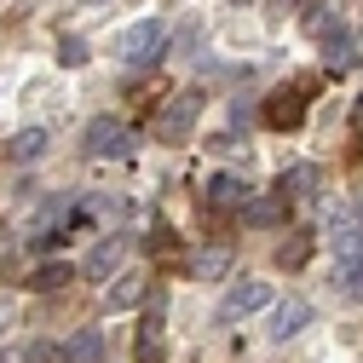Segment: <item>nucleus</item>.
Returning <instances> with one entry per match:
<instances>
[{"mask_svg": "<svg viewBox=\"0 0 363 363\" xmlns=\"http://www.w3.org/2000/svg\"><path fill=\"white\" fill-rule=\"evenodd\" d=\"M162 52H167V23L162 18H139L133 29H121V40H116V58L127 69H150Z\"/></svg>", "mask_w": 363, "mask_h": 363, "instance_id": "1", "label": "nucleus"}, {"mask_svg": "<svg viewBox=\"0 0 363 363\" xmlns=\"http://www.w3.org/2000/svg\"><path fill=\"white\" fill-rule=\"evenodd\" d=\"M81 150L93 162H127L133 150H139V133H133L127 121H116V116H99L93 127L81 133Z\"/></svg>", "mask_w": 363, "mask_h": 363, "instance_id": "2", "label": "nucleus"}, {"mask_svg": "<svg viewBox=\"0 0 363 363\" xmlns=\"http://www.w3.org/2000/svg\"><path fill=\"white\" fill-rule=\"evenodd\" d=\"M306 104H311V81H289V86H277V93L265 99V127L271 133H294L300 121H306Z\"/></svg>", "mask_w": 363, "mask_h": 363, "instance_id": "3", "label": "nucleus"}, {"mask_svg": "<svg viewBox=\"0 0 363 363\" xmlns=\"http://www.w3.org/2000/svg\"><path fill=\"white\" fill-rule=\"evenodd\" d=\"M196 116H202V93H179V99H167V110L156 116V139L179 145V139L196 127Z\"/></svg>", "mask_w": 363, "mask_h": 363, "instance_id": "4", "label": "nucleus"}, {"mask_svg": "<svg viewBox=\"0 0 363 363\" xmlns=\"http://www.w3.org/2000/svg\"><path fill=\"white\" fill-rule=\"evenodd\" d=\"M167 317H162V300H150V317L139 323V340H133V363H162L167 357Z\"/></svg>", "mask_w": 363, "mask_h": 363, "instance_id": "5", "label": "nucleus"}, {"mask_svg": "<svg viewBox=\"0 0 363 363\" xmlns=\"http://www.w3.org/2000/svg\"><path fill=\"white\" fill-rule=\"evenodd\" d=\"M248 179H237V173H213L208 179V213H242L248 208Z\"/></svg>", "mask_w": 363, "mask_h": 363, "instance_id": "6", "label": "nucleus"}, {"mask_svg": "<svg viewBox=\"0 0 363 363\" xmlns=\"http://www.w3.org/2000/svg\"><path fill=\"white\" fill-rule=\"evenodd\" d=\"M104 352H110V335L104 329H81V335H69L58 346V363H99Z\"/></svg>", "mask_w": 363, "mask_h": 363, "instance_id": "7", "label": "nucleus"}, {"mask_svg": "<svg viewBox=\"0 0 363 363\" xmlns=\"http://www.w3.org/2000/svg\"><path fill=\"white\" fill-rule=\"evenodd\" d=\"M75 219V202L69 196H58V202H47V213L35 219V231H29V242L35 248H52V237H64V225Z\"/></svg>", "mask_w": 363, "mask_h": 363, "instance_id": "8", "label": "nucleus"}, {"mask_svg": "<svg viewBox=\"0 0 363 363\" xmlns=\"http://www.w3.org/2000/svg\"><path fill=\"white\" fill-rule=\"evenodd\" d=\"M265 300H271V289H265V283H242V289H231V294L219 300V323H237V317L259 311Z\"/></svg>", "mask_w": 363, "mask_h": 363, "instance_id": "9", "label": "nucleus"}, {"mask_svg": "<svg viewBox=\"0 0 363 363\" xmlns=\"http://www.w3.org/2000/svg\"><path fill=\"white\" fill-rule=\"evenodd\" d=\"M121 254H127V237H104L93 254H86V277L93 283H104V277H116V265H121Z\"/></svg>", "mask_w": 363, "mask_h": 363, "instance_id": "10", "label": "nucleus"}, {"mask_svg": "<svg viewBox=\"0 0 363 363\" xmlns=\"http://www.w3.org/2000/svg\"><path fill=\"white\" fill-rule=\"evenodd\" d=\"M306 323H311V306H306V300H283L277 317H271V340H294Z\"/></svg>", "mask_w": 363, "mask_h": 363, "instance_id": "11", "label": "nucleus"}, {"mask_svg": "<svg viewBox=\"0 0 363 363\" xmlns=\"http://www.w3.org/2000/svg\"><path fill=\"white\" fill-rule=\"evenodd\" d=\"M150 294V283L139 277V271H127V277H110V294H104V306L110 311H127V306H139Z\"/></svg>", "mask_w": 363, "mask_h": 363, "instance_id": "12", "label": "nucleus"}, {"mask_svg": "<svg viewBox=\"0 0 363 363\" xmlns=\"http://www.w3.org/2000/svg\"><path fill=\"white\" fill-rule=\"evenodd\" d=\"M283 213H289V202L271 191V196H259V202L242 208V225H254V231H271V225H283Z\"/></svg>", "mask_w": 363, "mask_h": 363, "instance_id": "13", "label": "nucleus"}, {"mask_svg": "<svg viewBox=\"0 0 363 363\" xmlns=\"http://www.w3.org/2000/svg\"><path fill=\"white\" fill-rule=\"evenodd\" d=\"M311 191H317V167H311V162H300V167H289V173L277 179V196H283V202H306Z\"/></svg>", "mask_w": 363, "mask_h": 363, "instance_id": "14", "label": "nucleus"}, {"mask_svg": "<svg viewBox=\"0 0 363 363\" xmlns=\"http://www.w3.org/2000/svg\"><path fill=\"white\" fill-rule=\"evenodd\" d=\"M185 265L196 271V277H225V265H231V242H208V248H196Z\"/></svg>", "mask_w": 363, "mask_h": 363, "instance_id": "15", "label": "nucleus"}, {"mask_svg": "<svg viewBox=\"0 0 363 363\" xmlns=\"http://www.w3.org/2000/svg\"><path fill=\"white\" fill-rule=\"evenodd\" d=\"M311 242H317V237H311V231H289V237H283V242H277V254H271V259H277V265H283V271H300V265H306V259H311Z\"/></svg>", "mask_w": 363, "mask_h": 363, "instance_id": "16", "label": "nucleus"}, {"mask_svg": "<svg viewBox=\"0 0 363 363\" xmlns=\"http://www.w3.org/2000/svg\"><path fill=\"white\" fill-rule=\"evenodd\" d=\"M69 277H75V265L52 259V265H35V271H29V289H35V294H58V289H69Z\"/></svg>", "mask_w": 363, "mask_h": 363, "instance_id": "17", "label": "nucleus"}, {"mask_svg": "<svg viewBox=\"0 0 363 363\" xmlns=\"http://www.w3.org/2000/svg\"><path fill=\"white\" fill-rule=\"evenodd\" d=\"M40 150H47V127H23L6 145V162H40Z\"/></svg>", "mask_w": 363, "mask_h": 363, "instance_id": "18", "label": "nucleus"}, {"mask_svg": "<svg viewBox=\"0 0 363 363\" xmlns=\"http://www.w3.org/2000/svg\"><path fill=\"white\" fill-rule=\"evenodd\" d=\"M323 52H329V58H323V64H329V75H340V69H352V64H357V47H352V35H335Z\"/></svg>", "mask_w": 363, "mask_h": 363, "instance_id": "19", "label": "nucleus"}, {"mask_svg": "<svg viewBox=\"0 0 363 363\" xmlns=\"http://www.w3.org/2000/svg\"><path fill=\"white\" fill-rule=\"evenodd\" d=\"M156 259L162 265H179V237L167 231V225H156Z\"/></svg>", "mask_w": 363, "mask_h": 363, "instance_id": "20", "label": "nucleus"}, {"mask_svg": "<svg viewBox=\"0 0 363 363\" xmlns=\"http://www.w3.org/2000/svg\"><path fill=\"white\" fill-rule=\"evenodd\" d=\"M340 283H346V294H352V300H363V254H357L352 265H340Z\"/></svg>", "mask_w": 363, "mask_h": 363, "instance_id": "21", "label": "nucleus"}, {"mask_svg": "<svg viewBox=\"0 0 363 363\" xmlns=\"http://www.w3.org/2000/svg\"><path fill=\"white\" fill-rule=\"evenodd\" d=\"M58 64H69V69H75V64H86V47H81L75 35H64V40H58Z\"/></svg>", "mask_w": 363, "mask_h": 363, "instance_id": "22", "label": "nucleus"}]
</instances>
